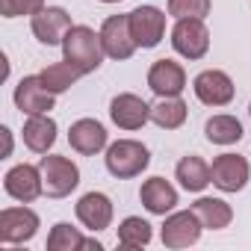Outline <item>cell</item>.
<instances>
[{"label": "cell", "instance_id": "obj_1", "mask_svg": "<svg viewBox=\"0 0 251 251\" xmlns=\"http://www.w3.org/2000/svg\"><path fill=\"white\" fill-rule=\"evenodd\" d=\"M62 56L65 62H71L80 74H92L100 68L103 62V42H100V33H95L92 27H83V24H74L65 39H62Z\"/></svg>", "mask_w": 251, "mask_h": 251}, {"label": "cell", "instance_id": "obj_2", "mask_svg": "<svg viewBox=\"0 0 251 251\" xmlns=\"http://www.w3.org/2000/svg\"><path fill=\"white\" fill-rule=\"evenodd\" d=\"M106 172L118 180H127V177H136L148 169L151 163V154L142 142L136 139H118L106 148Z\"/></svg>", "mask_w": 251, "mask_h": 251}, {"label": "cell", "instance_id": "obj_3", "mask_svg": "<svg viewBox=\"0 0 251 251\" xmlns=\"http://www.w3.org/2000/svg\"><path fill=\"white\" fill-rule=\"evenodd\" d=\"M39 169H42L45 192H48L50 198H65V195H71V192L80 186V169H77L68 157L48 154V157H42Z\"/></svg>", "mask_w": 251, "mask_h": 251}, {"label": "cell", "instance_id": "obj_4", "mask_svg": "<svg viewBox=\"0 0 251 251\" xmlns=\"http://www.w3.org/2000/svg\"><path fill=\"white\" fill-rule=\"evenodd\" d=\"M172 48L183 59H201L210 50V30L204 18H177L172 30Z\"/></svg>", "mask_w": 251, "mask_h": 251}, {"label": "cell", "instance_id": "obj_5", "mask_svg": "<svg viewBox=\"0 0 251 251\" xmlns=\"http://www.w3.org/2000/svg\"><path fill=\"white\" fill-rule=\"evenodd\" d=\"M100 42H103V53L109 59H130L133 50L139 48L133 33H130L127 15H109L100 27Z\"/></svg>", "mask_w": 251, "mask_h": 251}, {"label": "cell", "instance_id": "obj_6", "mask_svg": "<svg viewBox=\"0 0 251 251\" xmlns=\"http://www.w3.org/2000/svg\"><path fill=\"white\" fill-rule=\"evenodd\" d=\"M248 177H251L248 160L239 157V154H222L210 166V180L222 192H239V189H245Z\"/></svg>", "mask_w": 251, "mask_h": 251}, {"label": "cell", "instance_id": "obj_7", "mask_svg": "<svg viewBox=\"0 0 251 251\" xmlns=\"http://www.w3.org/2000/svg\"><path fill=\"white\" fill-rule=\"evenodd\" d=\"M127 18H130V33L139 48H157L163 42L166 12H160L157 6H136L133 12H127Z\"/></svg>", "mask_w": 251, "mask_h": 251}, {"label": "cell", "instance_id": "obj_8", "mask_svg": "<svg viewBox=\"0 0 251 251\" xmlns=\"http://www.w3.org/2000/svg\"><path fill=\"white\" fill-rule=\"evenodd\" d=\"M39 230V216L30 207H6L0 213V242L18 245L30 242Z\"/></svg>", "mask_w": 251, "mask_h": 251}, {"label": "cell", "instance_id": "obj_9", "mask_svg": "<svg viewBox=\"0 0 251 251\" xmlns=\"http://www.w3.org/2000/svg\"><path fill=\"white\" fill-rule=\"evenodd\" d=\"M192 89H195V98L207 106H227L233 100V80L219 68L201 71L192 80Z\"/></svg>", "mask_w": 251, "mask_h": 251}, {"label": "cell", "instance_id": "obj_10", "mask_svg": "<svg viewBox=\"0 0 251 251\" xmlns=\"http://www.w3.org/2000/svg\"><path fill=\"white\" fill-rule=\"evenodd\" d=\"M3 189H6L15 201H21V204L36 201V198L45 192L42 169H39V166H30V163H21V166L9 169L6 177H3Z\"/></svg>", "mask_w": 251, "mask_h": 251}, {"label": "cell", "instance_id": "obj_11", "mask_svg": "<svg viewBox=\"0 0 251 251\" xmlns=\"http://www.w3.org/2000/svg\"><path fill=\"white\" fill-rule=\"evenodd\" d=\"M109 118L115 127L121 130H139L145 127V121H151V106L139 98V95H115L112 103H109Z\"/></svg>", "mask_w": 251, "mask_h": 251}, {"label": "cell", "instance_id": "obj_12", "mask_svg": "<svg viewBox=\"0 0 251 251\" xmlns=\"http://www.w3.org/2000/svg\"><path fill=\"white\" fill-rule=\"evenodd\" d=\"M30 27H33V36H36L42 45L53 48V45H62L65 33H68L74 24H71V15H68L62 6H45L42 12L33 15Z\"/></svg>", "mask_w": 251, "mask_h": 251}, {"label": "cell", "instance_id": "obj_13", "mask_svg": "<svg viewBox=\"0 0 251 251\" xmlns=\"http://www.w3.org/2000/svg\"><path fill=\"white\" fill-rule=\"evenodd\" d=\"M53 92L45 86L42 74H30L24 77L18 86H15V106L27 115H42V112H50L53 109Z\"/></svg>", "mask_w": 251, "mask_h": 251}, {"label": "cell", "instance_id": "obj_14", "mask_svg": "<svg viewBox=\"0 0 251 251\" xmlns=\"http://www.w3.org/2000/svg\"><path fill=\"white\" fill-rule=\"evenodd\" d=\"M201 230H204V225L192 210L172 213L163 225V245L166 248H189V245L198 242Z\"/></svg>", "mask_w": 251, "mask_h": 251}, {"label": "cell", "instance_id": "obj_15", "mask_svg": "<svg viewBox=\"0 0 251 251\" xmlns=\"http://www.w3.org/2000/svg\"><path fill=\"white\" fill-rule=\"evenodd\" d=\"M148 86L157 98H180L186 89V71L175 59H157L148 71Z\"/></svg>", "mask_w": 251, "mask_h": 251}, {"label": "cell", "instance_id": "obj_16", "mask_svg": "<svg viewBox=\"0 0 251 251\" xmlns=\"http://www.w3.org/2000/svg\"><path fill=\"white\" fill-rule=\"evenodd\" d=\"M68 142L77 154H98L106 148V130H103V124L95 121V118H80L71 124V130H68Z\"/></svg>", "mask_w": 251, "mask_h": 251}, {"label": "cell", "instance_id": "obj_17", "mask_svg": "<svg viewBox=\"0 0 251 251\" xmlns=\"http://www.w3.org/2000/svg\"><path fill=\"white\" fill-rule=\"evenodd\" d=\"M139 201L145 204L148 213H154V216H166V213H172L175 204H177V189H175L166 177H151V180L142 183V189H139Z\"/></svg>", "mask_w": 251, "mask_h": 251}, {"label": "cell", "instance_id": "obj_18", "mask_svg": "<svg viewBox=\"0 0 251 251\" xmlns=\"http://www.w3.org/2000/svg\"><path fill=\"white\" fill-rule=\"evenodd\" d=\"M77 219L95 233V230H103L109 227L112 222V201L103 195V192H86L80 201H77Z\"/></svg>", "mask_w": 251, "mask_h": 251}, {"label": "cell", "instance_id": "obj_19", "mask_svg": "<svg viewBox=\"0 0 251 251\" xmlns=\"http://www.w3.org/2000/svg\"><path fill=\"white\" fill-rule=\"evenodd\" d=\"M56 142V121L42 112V115H30L24 121V145L36 154H48Z\"/></svg>", "mask_w": 251, "mask_h": 251}, {"label": "cell", "instance_id": "obj_20", "mask_svg": "<svg viewBox=\"0 0 251 251\" xmlns=\"http://www.w3.org/2000/svg\"><path fill=\"white\" fill-rule=\"evenodd\" d=\"M192 213L201 219V225H204L207 230H222V227H227L230 219H233L230 204L222 201V198H198V201L192 204Z\"/></svg>", "mask_w": 251, "mask_h": 251}, {"label": "cell", "instance_id": "obj_21", "mask_svg": "<svg viewBox=\"0 0 251 251\" xmlns=\"http://www.w3.org/2000/svg\"><path fill=\"white\" fill-rule=\"evenodd\" d=\"M175 175H177V180H180V186H183L186 192H201L207 183H213V180H210V166H207L198 154L183 157V160L177 163Z\"/></svg>", "mask_w": 251, "mask_h": 251}, {"label": "cell", "instance_id": "obj_22", "mask_svg": "<svg viewBox=\"0 0 251 251\" xmlns=\"http://www.w3.org/2000/svg\"><path fill=\"white\" fill-rule=\"evenodd\" d=\"M204 133L213 145H233L242 139V124L233 115H213L204 124Z\"/></svg>", "mask_w": 251, "mask_h": 251}, {"label": "cell", "instance_id": "obj_23", "mask_svg": "<svg viewBox=\"0 0 251 251\" xmlns=\"http://www.w3.org/2000/svg\"><path fill=\"white\" fill-rule=\"evenodd\" d=\"M151 121L163 130H177L186 121V103L180 98H160V103L151 106Z\"/></svg>", "mask_w": 251, "mask_h": 251}, {"label": "cell", "instance_id": "obj_24", "mask_svg": "<svg viewBox=\"0 0 251 251\" xmlns=\"http://www.w3.org/2000/svg\"><path fill=\"white\" fill-rule=\"evenodd\" d=\"M151 236H154L151 225L139 216H127L118 225V245H124V248H142L151 242Z\"/></svg>", "mask_w": 251, "mask_h": 251}, {"label": "cell", "instance_id": "obj_25", "mask_svg": "<svg viewBox=\"0 0 251 251\" xmlns=\"http://www.w3.org/2000/svg\"><path fill=\"white\" fill-rule=\"evenodd\" d=\"M77 77H83L71 62H53V65H48L45 71H42V80H45V86L53 92V95H59V92H68L74 83H77Z\"/></svg>", "mask_w": 251, "mask_h": 251}, {"label": "cell", "instance_id": "obj_26", "mask_svg": "<svg viewBox=\"0 0 251 251\" xmlns=\"http://www.w3.org/2000/svg\"><path fill=\"white\" fill-rule=\"evenodd\" d=\"M86 242L89 239L68 222L53 225V230L48 233V251H77V248H86Z\"/></svg>", "mask_w": 251, "mask_h": 251}, {"label": "cell", "instance_id": "obj_27", "mask_svg": "<svg viewBox=\"0 0 251 251\" xmlns=\"http://www.w3.org/2000/svg\"><path fill=\"white\" fill-rule=\"evenodd\" d=\"M169 15L172 18H207L210 0H169Z\"/></svg>", "mask_w": 251, "mask_h": 251}, {"label": "cell", "instance_id": "obj_28", "mask_svg": "<svg viewBox=\"0 0 251 251\" xmlns=\"http://www.w3.org/2000/svg\"><path fill=\"white\" fill-rule=\"evenodd\" d=\"M45 9V0H0V15L3 18H21V15H36Z\"/></svg>", "mask_w": 251, "mask_h": 251}, {"label": "cell", "instance_id": "obj_29", "mask_svg": "<svg viewBox=\"0 0 251 251\" xmlns=\"http://www.w3.org/2000/svg\"><path fill=\"white\" fill-rule=\"evenodd\" d=\"M0 133H3V157H9L12 154V133H9V127H0Z\"/></svg>", "mask_w": 251, "mask_h": 251}, {"label": "cell", "instance_id": "obj_30", "mask_svg": "<svg viewBox=\"0 0 251 251\" xmlns=\"http://www.w3.org/2000/svg\"><path fill=\"white\" fill-rule=\"evenodd\" d=\"M100 3H121V0H100Z\"/></svg>", "mask_w": 251, "mask_h": 251}, {"label": "cell", "instance_id": "obj_31", "mask_svg": "<svg viewBox=\"0 0 251 251\" xmlns=\"http://www.w3.org/2000/svg\"><path fill=\"white\" fill-rule=\"evenodd\" d=\"M248 115H251V106H248Z\"/></svg>", "mask_w": 251, "mask_h": 251}]
</instances>
